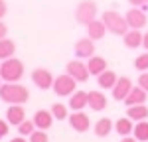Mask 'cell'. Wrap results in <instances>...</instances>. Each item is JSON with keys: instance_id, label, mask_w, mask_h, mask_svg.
<instances>
[{"instance_id": "1f68e13d", "label": "cell", "mask_w": 148, "mask_h": 142, "mask_svg": "<svg viewBox=\"0 0 148 142\" xmlns=\"http://www.w3.org/2000/svg\"><path fill=\"white\" fill-rule=\"evenodd\" d=\"M6 34H8V26L0 20V40H4V38H6Z\"/></svg>"}, {"instance_id": "3957f363", "label": "cell", "mask_w": 148, "mask_h": 142, "mask_svg": "<svg viewBox=\"0 0 148 142\" xmlns=\"http://www.w3.org/2000/svg\"><path fill=\"white\" fill-rule=\"evenodd\" d=\"M103 22H105V26H107V30L111 32V34L114 36H125L126 32H128V22H126V18H123L119 12L114 10H107L105 14H103L101 18Z\"/></svg>"}, {"instance_id": "9a60e30c", "label": "cell", "mask_w": 148, "mask_h": 142, "mask_svg": "<svg viewBox=\"0 0 148 142\" xmlns=\"http://www.w3.org/2000/svg\"><path fill=\"white\" fill-rule=\"evenodd\" d=\"M87 105H89V93H85V91H75L69 97V106L73 111H83Z\"/></svg>"}, {"instance_id": "30bf717a", "label": "cell", "mask_w": 148, "mask_h": 142, "mask_svg": "<svg viewBox=\"0 0 148 142\" xmlns=\"http://www.w3.org/2000/svg\"><path fill=\"white\" fill-rule=\"evenodd\" d=\"M69 124H71V128L77 130V132H87L89 126H91L89 117L85 113H81V111H73V115L69 117Z\"/></svg>"}, {"instance_id": "5b68a950", "label": "cell", "mask_w": 148, "mask_h": 142, "mask_svg": "<svg viewBox=\"0 0 148 142\" xmlns=\"http://www.w3.org/2000/svg\"><path fill=\"white\" fill-rule=\"evenodd\" d=\"M75 87H77V81L69 73L59 75V77H56V81H53V91H56L57 97H71V95L75 93Z\"/></svg>"}, {"instance_id": "f1b7e54d", "label": "cell", "mask_w": 148, "mask_h": 142, "mask_svg": "<svg viewBox=\"0 0 148 142\" xmlns=\"http://www.w3.org/2000/svg\"><path fill=\"white\" fill-rule=\"evenodd\" d=\"M30 142H49V140H47L46 130H42V128L34 130V132L30 134Z\"/></svg>"}, {"instance_id": "d6a6232c", "label": "cell", "mask_w": 148, "mask_h": 142, "mask_svg": "<svg viewBox=\"0 0 148 142\" xmlns=\"http://www.w3.org/2000/svg\"><path fill=\"white\" fill-rule=\"evenodd\" d=\"M6 12H8V8H6V2H4V0H0V20L6 16Z\"/></svg>"}, {"instance_id": "7a4b0ae2", "label": "cell", "mask_w": 148, "mask_h": 142, "mask_svg": "<svg viewBox=\"0 0 148 142\" xmlns=\"http://www.w3.org/2000/svg\"><path fill=\"white\" fill-rule=\"evenodd\" d=\"M0 77L6 83H18L24 77V63L16 57H8L0 65Z\"/></svg>"}, {"instance_id": "4dcf8cb0", "label": "cell", "mask_w": 148, "mask_h": 142, "mask_svg": "<svg viewBox=\"0 0 148 142\" xmlns=\"http://www.w3.org/2000/svg\"><path fill=\"white\" fill-rule=\"evenodd\" d=\"M8 124H10V122H6V120L0 118V138H4V136L8 134Z\"/></svg>"}, {"instance_id": "d6986e66", "label": "cell", "mask_w": 148, "mask_h": 142, "mask_svg": "<svg viewBox=\"0 0 148 142\" xmlns=\"http://www.w3.org/2000/svg\"><path fill=\"white\" fill-rule=\"evenodd\" d=\"M123 38H125V40H123V42H125V46L130 47V49L142 46V40H144V36L140 34V30H128Z\"/></svg>"}, {"instance_id": "8d00e7d4", "label": "cell", "mask_w": 148, "mask_h": 142, "mask_svg": "<svg viewBox=\"0 0 148 142\" xmlns=\"http://www.w3.org/2000/svg\"><path fill=\"white\" fill-rule=\"evenodd\" d=\"M142 46H144V47H146V49H148V32H146V34H144V40H142Z\"/></svg>"}, {"instance_id": "44dd1931", "label": "cell", "mask_w": 148, "mask_h": 142, "mask_svg": "<svg viewBox=\"0 0 148 142\" xmlns=\"http://www.w3.org/2000/svg\"><path fill=\"white\" fill-rule=\"evenodd\" d=\"M89 106L91 111H103L107 106V97L101 91H89Z\"/></svg>"}, {"instance_id": "cb8c5ba5", "label": "cell", "mask_w": 148, "mask_h": 142, "mask_svg": "<svg viewBox=\"0 0 148 142\" xmlns=\"http://www.w3.org/2000/svg\"><path fill=\"white\" fill-rule=\"evenodd\" d=\"M14 53H16V44L12 42V40H0V59L4 61V59L8 57H14Z\"/></svg>"}, {"instance_id": "ffe728a7", "label": "cell", "mask_w": 148, "mask_h": 142, "mask_svg": "<svg viewBox=\"0 0 148 142\" xmlns=\"http://www.w3.org/2000/svg\"><path fill=\"white\" fill-rule=\"evenodd\" d=\"M116 79H119L116 73L114 71H109V69H105L101 75H97V83H99V87H103V89H113Z\"/></svg>"}, {"instance_id": "74e56055", "label": "cell", "mask_w": 148, "mask_h": 142, "mask_svg": "<svg viewBox=\"0 0 148 142\" xmlns=\"http://www.w3.org/2000/svg\"><path fill=\"white\" fill-rule=\"evenodd\" d=\"M0 81H2V77H0ZM0 87H2V83H0Z\"/></svg>"}, {"instance_id": "e575fe53", "label": "cell", "mask_w": 148, "mask_h": 142, "mask_svg": "<svg viewBox=\"0 0 148 142\" xmlns=\"http://www.w3.org/2000/svg\"><path fill=\"white\" fill-rule=\"evenodd\" d=\"M121 142H138V140L134 138V136H123V138H121Z\"/></svg>"}, {"instance_id": "83f0119b", "label": "cell", "mask_w": 148, "mask_h": 142, "mask_svg": "<svg viewBox=\"0 0 148 142\" xmlns=\"http://www.w3.org/2000/svg\"><path fill=\"white\" fill-rule=\"evenodd\" d=\"M134 67H136L138 71H148V51L134 59Z\"/></svg>"}, {"instance_id": "f35d334b", "label": "cell", "mask_w": 148, "mask_h": 142, "mask_svg": "<svg viewBox=\"0 0 148 142\" xmlns=\"http://www.w3.org/2000/svg\"><path fill=\"white\" fill-rule=\"evenodd\" d=\"M0 65H2V63H0Z\"/></svg>"}, {"instance_id": "6da1fadb", "label": "cell", "mask_w": 148, "mask_h": 142, "mask_svg": "<svg viewBox=\"0 0 148 142\" xmlns=\"http://www.w3.org/2000/svg\"><path fill=\"white\" fill-rule=\"evenodd\" d=\"M0 99L10 105H24L30 99V91L20 83H6L0 87Z\"/></svg>"}, {"instance_id": "2e32d148", "label": "cell", "mask_w": 148, "mask_h": 142, "mask_svg": "<svg viewBox=\"0 0 148 142\" xmlns=\"http://www.w3.org/2000/svg\"><path fill=\"white\" fill-rule=\"evenodd\" d=\"M87 34H89L91 40H101L103 36L107 34V26H105L103 20H97V18H95V20L87 26Z\"/></svg>"}, {"instance_id": "9c48e42d", "label": "cell", "mask_w": 148, "mask_h": 142, "mask_svg": "<svg viewBox=\"0 0 148 142\" xmlns=\"http://www.w3.org/2000/svg\"><path fill=\"white\" fill-rule=\"evenodd\" d=\"M126 22H128V26L132 28V30H140V28H144L148 22L146 14H144V10H138V8H130V10L126 12Z\"/></svg>"}, {"instance_id": "8992f818", "label": "cell", "mask_w": 148, "mask_h": 142, "mask_svg": "<svg viewBox=\"0 0 148 142\" xmlns=\"http://www.w3.org/2000/svg\"><path fill=\"white\" fill-rule=\"evenodd\" d=\"M65 71H67L69 75L75 79L77 83H83V81H87L89 79V67L83 63V61H79V59H73V61H69L67 63V67H65Z\"/></svg>"}, {"instance_id": "7c38bea8", "label": "cell", "mask_w": 148, "mask_h": 142, "mask_svg": "<svg viewBox=\"0 0 148 142\" xmlns=\"http://www.w3.org/2000/svg\"><path fill=\"white\" fill-rule=\"evenodd\" d=\"M53 113L51 111H46V109H40L38 113L34 115V122H36V128H42L47 130L51 124H53Z\"/></svg>"}, {"instance_id": "277c9868", "label": "cell", "mask_w": 148, "mask_h": 142, "mask_svg": "<svg viewBox=\"0 0 148 142\" xmlns=\"http://www.w3.org/2000/svg\"><path fill=\"white\" fill-rule=\"evenodd\" d=\"M95 16H97V4L93 0H83V2H79V6L75 8V20L79 24L89 26L95 20Z\"/></svg>"}, {"instance_id": "5bb4252c", "label": "cell", "mask_w": 148, "mask_h": 142, "mask_svg": "<svg viewBox=\"0 0 148 142\" xmlns=\"http://www.w3.org/2000/svg\"><path fill=\"white\" fill-rule=\"evenodd\" d=\"M6 118H8L10 124L18 126L20 122L26 120V111H24V106L22 105H10V106H8V111H6Z\"/></svg>"}, {"instance_id": "f546056e", "label": "cell", "mask_w": 148, "mask_h": 142, "mask_svg": "<svg viewBox=\"0 0 148 142\" xmlns=\"http://www.w3.org/2000/svg\"><path fill=\"white\" fill-rule=\"evenodd\" d=\"M138 85H140L144 91H148V71L140 73V77H138Z\"/></svg>"}, {"instance_id": "ac0fdd59", "label": "cell", "mask_w": 148, "mask_h": 142, "mask_svg": "<svg viewBox=\"0 0 148 142\" xmlns=\"http://www.w3.org/2000/svg\"><path fill=\"white\" fill-rule=\"evenodd\" d=\"M114 128V124H113V120L111 118H99L97 122H95V134L99 136V138H105V136H109L111 134V130Z\"/></svg>"}, {"instance_id": "d590c367", "label": "cell", "mask_w": 148, "mask_h": 142, "mask_svg": "<svg viewBox=\"0 0 148 142\" xmlns=\"http://www.w3.org/2000/svg\"><path fill=\"white\" fill-rule=\"evenodd\" d=\"M10 142H26V138H24V136H16V138H12Z\"/></svg>"}, {"instance_id": "484cf974", "label": "cell", "mask_w": 148, "mask_h": 142, "mask_svg": "<svg viewBox=\"0 0 148 142\" xmlns=\"http://www.w3.org/2000/svg\"><path fill=\"white\" fill-rule=\"evenodd\" d=\"M51 113H53V117H56L57 120L69 118V115H67V106H65V105H61V103H56V105L51 106Z\"/></svg>"}, {"instance_id": "8fae6325", "label": "cell", "mask_w": 148, "mask_h": 142, "mask_svg": "<svg viewBox=\"0 0 148 142\" xmlns=\"http://www.w3.org/2000/svg\"><path fill=\"white\" fill-rule=\"evenodd\" d=\"M93 53H95V44H93L91 38H81V40L75 42V55L79 59L91 57Z\"/></svg>"}, {"instance_id": "52a82bcc", "label": "cell", "mask_w": 148, "mask_h": 142, "mask_svg": "<svg viewBox=\"0 0 148 142\" xmlns=\"http://www.w3.org/2000/svg\"><path fill=\"white\" fill-rule=\"evenodd\" d=\"M32 81H34L36 87H40L42 91H46L49 87H53V81H56V77L51 75V71L47 69H34L32 71Z\"/></svg>"}, {"instance_id": "836d02e7", "label": "cell", "mask_w": 148, "mask_h": 142, "mask_svg": "<svg viewBox=\"0 0 148 142\" xmlns=\"http://www.w3.org/2000/svg\"><path fill=\"white\" fill-rule=\"evenodd\" d=\"M132 6H146L148 4V0H128Z\"/></svg>"}, {"instance_id": "4316f807", "label": "cell", "mask_w": 148, "mask_h": 142, "mask_svg": "<svg viewBox=\"0 0 148 142\" xmlns=\"http://www.w3.org/2000/svg\"><path fill=\"white\" fill-rule=\"evenodd\" d=\"M34 128H36V122H34V120H28V118H26L24 122H20V124H18V132H20L22 136L32 134V132H34Z\"/></svg>"}, {"instance_id": "7402d4cb", "label": "cell", "mask_w": 148, "mask_h": 142, "mask_svg": "<svg viewBox=\"0 0 148 142\" xmlns=\"http://www.w3.org/2000/svg\"><path fill=\"white\" fill-rule=\"evenodd\" d=\"M126 117H130L132 120H146L148 118V106L146 105H132L128 106V111H126Z\"/></svg>"}, {"instance_id": "603a6c76", "label": "cell", "mask_w": 148, "mask_h": 142, "mask_svg": "<svg viewBox=\"0 0 148 142\" xmlns=\"http://www.w3.org/2000/svg\"><path fill=\"white\" fill-rule=\"evenodd\" d=\"M114 130H116V134H121V136H128L134 126H132V118L130 117H125V118H119L116 122H114Z\"/></svg>"}, {"instance_id": "ba28073f", "label": "cell", "mask_w": 148, "mask_h": 142, "mask_svg": "<svg viewBox=\"0 0 148 142\" xmlns=\"http://www.w3.org/2000/svg\"><path fill=\"white\" fill-rule=\"evenodd\" d=\"M130 91H132V81L128 77H119L113 87V99L114 101H125Z\"/></svg>"}, {"instance_id": "4fadbf2b", "label": "cell", "mask_w": 148, "mask_h": 142, "mask_svg": "<svg viewBox=\"0 0 148 142\" xmlns=\"http://www.w3.org/2000/svg\"><path fill=\"white\" fill-rule=\"evenodd\" d=\"M146 95H148V91H144V89H142V87L138 85V87H132V91L128 93V97H126L123 103H125L126 106H132V105H144V103H146Z\"/></svg>"}, {"instance_id": "e0dca14e", "label": "cell", "mask_w": 148, "mask_h": 142, "mask_svg": "<svg viewBox=\"0 0 148 142\" xmlns=\"http://www.w3.org/2000/svg\"><path fill=\"white\" fill-rule=\"evenodd\" d=\"M87 67H89V73L91 75H101L103 71L107 69V59L99 57V55H91L89 61H87Z\"/></svg>"}, {"instance_id": "d4e9b609", "label": "cell", "mask_w": 148, "mask_h": 142, "mask_svg": "<svg viewBox=\"0 0 148 142\" xmlns=\"http://www.w3.org/2000/svg\"><path fill=\"white\" fill-rule=\"evenodd\" d=\"M132 132L138 142H148V120H138Z\"/></svg>"}]
</instances>
